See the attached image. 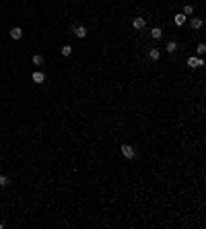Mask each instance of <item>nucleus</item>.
I'll return each mask as SVG.
<instances>
[{
	"instance_id": "1",
	"label": "nucleus",
	"mask_w": 206,
	"mask_h": 229,
	"mask_svg": "<svg viewBox=\"0 0 206 229\" xmlns=\"http://www.w3.org/2000/svg\"><path fill=\"white\" fill-rule=\"evenodd\" d=\"M122 155L126 159H134V157H136V151H134V147H130V145H122Z\"/></svg>"
},
{
	"instance_id": "2",
	"label": "nucleus",
	"mask_w": 206,
	"mask_h": 229,
	"mask_svg": "<svg viewBox=\"0 0 206 229\" xmlns=\"http://www.w3.org/2000/svg\"><path fill=\"white\" fill-rule=\"evenodd\" d=\"M202 64H204V60H200L196 56H190V58H188V66H190V68H200Z\"/></svg>"
},
{
	"instance_id": "3",
	"label": "nucleus",
	"mask_w": 206,
	"mask_h": 229,
	"mask_svg": "<svg viewBox=\"0 0 206 229\" xmlns=\"http://www.w3.org/2000/svg\"><path fill=\"white\" fill-rule=\"evenodd\" d=\"M146 27V19L144 17H136L134 19V29H144Z\"/></svg>"
},
{
	"instance_id": "4",
	"label": "nucleus",
	"mask_w": 206,
	"mask_h": 229,
	"mask_svg": "<svg viewBox=\"0 0 206 229\" xmlns=\"http://www.w3.org/2000/svg\"><path fill=\"white\" fill-rule=\"evenodd\" d=\"M10 37H13V39H21V37H23V29H21V27H13V29H10Z\"/></svg>"
},
{
	"instance_id": "5",
	"label": "nucleus",
	"mask_w": 206,
	"mask_h": 229,
	"mask_svg": "<svg viewBox=\"0 0 206 229\" xmlns=\"http://www.w3.org/2000/svg\"><path fill=\"white\" fill-rule=\"evenodd\" d=\"M31 78H33V83H43V81H46V74L37 70V72H33V76H31Z\"/></svg>"
},
{
	"instance_id": "6",
	"label": "nucleus",
	"mask_w": 206,
	"mask_h": 229,
	"mask_svg": "<svg viewBox=\"0 0 206 229\" xmlns=\"http://www.w3.org/2000/svg\"><path fill=\"white\" fill-rule=\"evenodd\" d=\"M151 37H153V39H161V37H163V31H161L159 27H155L151 31Z\"/></svg>"
},
{
	"instance_id": "7",
	"label": "nucleus",
	"mask_w": 206,
	"mask_h": 229,
	"mask_svg": "<svg viewBox=\"0 0 206 229\" xmlns=\"http://www.w3.org/2000/svg\"><path fill=\"white\" fill-rule=\"evenodd\" d=\"M173 21H175V25H177V27H179V25H184V23H185V14H184V13L175 14V19H173Z\"/></svg>"
},
{
	"instance_id": "8",
	"label": "nucleus",
	"mask_w": 206,
	"mask_h": 229,
	"mask_svg": "<svg viewBox=\"0 0 206 229\" xmlns=\"http://www.w3.org/2000/svg\"><path fill=\"white\" fill-rule=\"evenodd\" d=\"M74 35L82 39V37H87V29H85V27H76L74 29Z\"/></svg>"
},
{
	"instance_id": "9",
	"label": "nucleus",
	"mask_w": 206,
	"mask_h": 229,
	"mask_svg": "<svg viewBox=\"0 0 206 229\" xmlns=\"http://www.w3.org/2000/svg\"><path fill=\"white\" fill-rule=\"evenodd\" d=\"M202 25H204V23H202L200 17H194V19H192V29H200Z\"/></svg>"
},
{
	"instance_id": "10",
	"label": "nucleus",
	"mask_w": 206,
	"mask_h": 229,
	"mask_svg": "<svg viewBox=\"0 0 206 229\" xmlns=\"http://www.w3.org/2000/svg\"><path fill=\"white\" fill-rule=\"evenodd\" d=\"M149 56H151V60H159V58H161V52H159V50H151Z\"/></svg>"
},
{
	"instance_id": "11",
	"label": "nucleus",
	"mask_w": 206,
	"mask_h": 229,
	"mask_svg": "<svg viewBox=\"0 0 206 229\" xmlns=\"http://www.w3.org/2000/svg\"><path fill=\"white\" fill-rule=\"evenodd\" d=\"M33 64L35 66H41V64H43V56H39V54L33 56Z\"/></svg>"
},
{
	"instance_id": "12",
	"label": "nucleus",
	"mask_w": 206,
	"mask_h": 229,
	"mask_svg": "<svg viewBox=\"0 0 206 229\" xmlns=\"http://www.w3.org/2000/svg\"><path fill=\"white\" fill-rule=\"evenodd\" d=\"M175 50H177V43H175V42H169V43H167V52H171V54H173Z\"/></svg>"
},
{
	"instance_id": "13",
	"label": "nucleus",
	"mask_w": 206,
	"mask_h": 229,
	"mask_svg": "<svg viewBox=\"0 0 206 229\" xmlns=\"http://www.w3.org/2000/svg\"><path fill=\"white\" fill-rule=\"evenodd\" d=\"M72 54V48H70V46H64V48H62V56H70Z\"/></svg>"
},
{
	"instance_id": "14",
	"label": "nucleus",
	"mask_w": 206,
	"mask_h": 229,
	"mask_svg": "<svg viewBox=\"0 0 206 229\" xmlns=\"http://www.w3.org/2000/svg\"><path fill=\"white\" fill-rule=\"evenodd\" d=\"M8 184H10V182H8L6 175H0V188H2V186H8Z\"/></svg>"
},
{
	"instance_id": "15",
	"label": "nucleus",
	"mask_w": 206,
	"mask_h": 229,
	"mask_svg": "<svg viewBox=\"0 0 206 229\" xmlns=\"http://www.w3.org/2000/svg\"><path fill=\"white\" fill-rule=\"evenodd\" d=\"M196 52H198V54L202 56V54L206 52V46H204V43H198V48H196Z\"/></svg>"
},
{
	"instance_id": "16",
	"label": "nucleus",
	"mask_w": 206,
	"mask_h": 229,
	"mask_svg": "<svg viewBox=\"0 0 206 229\" xmlns=\"http://www.w3.org/2000/svg\"><path fill=\"white\" fill-rule=\"evenodd\" d=\"M184 14H185V17H188V14H194V6H190V4H188V6L184 8Z\"/></svg>"
}]
</instances>
